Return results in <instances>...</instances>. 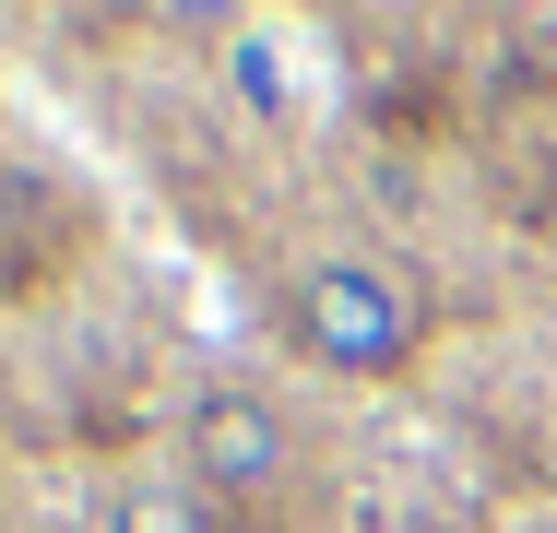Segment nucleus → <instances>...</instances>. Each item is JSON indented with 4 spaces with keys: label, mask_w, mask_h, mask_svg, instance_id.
Returning a JSON list of instances; mask_svg holds the SVG:
<instances>
[{
    "label": "nucleus",
    "mask_w": 557,
    "mask_h": 533,
    "mask_svg": "<svg viewBox=\"0 0 557 533\" xmlns=\"http://www.w3.org/2000/svg\"><path fill=\"white\" fill-rule=\"evenodd\" d=\"M237 96H249V107L285 96V72H273V48H261V36H237Z\"/></svg>",
    "instance_id": "20e7f679"
},
{
    "label": "nucleus",
    "mask_w": 557,
    "mask_h": 533,
    "mask_svg": "<svg viewBox=\"0 0 557 533\" xmlns=\"http://www.w3.org/2000/svg\"><path fill=\"white\" fill-rule=\"evenodd\" d=\"M285 344L344 392H392L428 368V297L380 249H309L285 273Z\"/></svg>",
    "instance_id": "f03ea898"
},
{
    "label": "nucleus",
    "mask_w": 557,
    "mask_h": 533,
    "mask_svg": "<svg viewBox=\"0 0 557 533\" xmlns=\"http://www.w3.org/2000/svg\"><path fill=\"white\" fill-rule=\"evenodd\" d=\"M178 474L225 533H309L321 522V438L261 380H202L178 404Z\"/></svg>",
    "instance_id": "f257e3e1"
},
{
    "label": "nucleus",
    "mask_w": 557,
    "mask_h": 533,
    "mask_svg": "<svg viewBox=\"0 0 557 533\" xmlns=\"http://www.w3.org/2000/svg\"><path fill=\"white\" fill-rule=\"evenodd\" d=\"M96 533H225V522L202 510V486H190L178 462H143V474H119V486H108Z\"/></svg>",
    "instance_id": "7ed1b4c3"
}]
</instances>
